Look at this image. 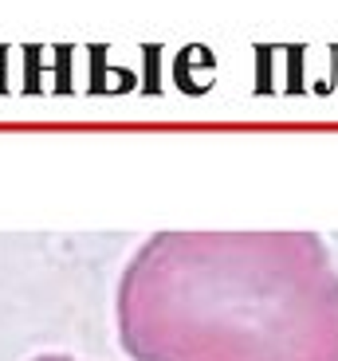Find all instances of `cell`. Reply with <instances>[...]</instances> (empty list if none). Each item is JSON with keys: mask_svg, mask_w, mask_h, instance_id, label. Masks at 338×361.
Listing matches in <instances>:
<instances>
[{"mask_svg": "<svg viewBox=\"0 0 338 361\" xmlns=\"http://www.w3.org/2000/svg\"><path fill=\"white\" fill-rule=\"evenodd\" d=\"M114 322L134 361H338V267L311 232H162Z\"/></svg>", "mask_w": 338, "mask_h": 361, "instance_id": "cell-1", "label": "cell"}, {"mask_svg": "<svg viewBox=\"0 0 338 361\" xmlns=\"http://www.w3.org/2000/svg\"><path fill=\"white\" fill-rule=\"evenodd\" d=\"M32 361H79V357H71V353H40Z\"/></svg>", "mask_w": 338, "mask_h": 361, "instance_id": "cell-2", "label": "cell"}]
</instances>
